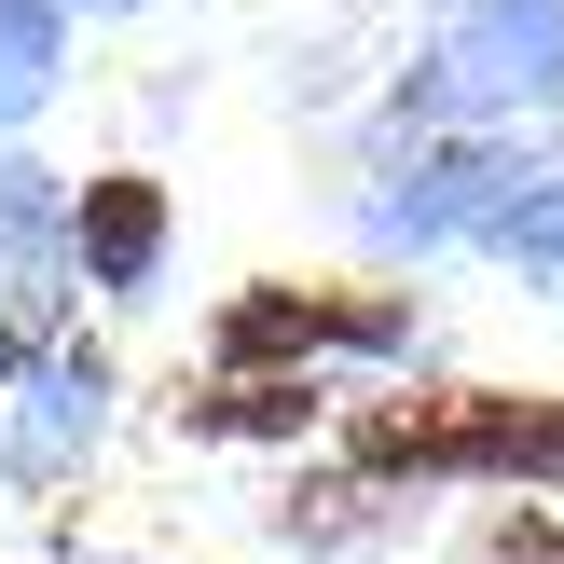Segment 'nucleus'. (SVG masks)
Wrapping results in <instances>:
<instances>
[{"mask_svg":"<svg viewBox=\"0 0 564 564\" xmlns=\"http://www.w3.org/2000/svg\"><path fill=\"white\" fill-rule=\"evenodd\" d=\"M0 386H14V317H0Z\"/></svg>","mask_w":564,"mask_h":564,"instance_id":"nucleus-11","label":"nucleus"},{"mask_svg":"<svg viewBox=\"0 0 564 564\" xmlns=\"http://www.w3.org/2000/svg\"><path fill=\"white\" fill-rule=\"evenodd\" d=\"M358 482H496V496H551L564 482V400L551 386H413L372 400L345 427Z\"/></svg>","mask_w":564,"mask_h":564,"instance_id":"nucleus-1","label":"nucleus"},{"mask_svg":"<svg viewBox=\"0 0 564 564\" xmlns=\"http://www.w3.org/2000/svg\"><path fill=\"white\" fill-rule=\"evenodd\" d=\"M400 345H413L400 290H290V275L235 290L220 330H207L220 372H317V358H400Z\"/></svg>","mask_w":564,"mask_h":564,"instance_id":"nucleus-2","label":"nucleus"},{"mask_svg":"<svg viewBox=\"0 0 564 564\" xmlns=\"http://www.w3.org/2000/svg\"><path fill=\"white\" fill-rule=\"evenodd\" d=\"M69 262L97 290H152L165 275V180L110 165V180H69Z\"/></svg>","mask_w":564,"mask_h":564,"instance_id":"nucleus-6","label":"nucleus"},{"mask_svg":"<svg viewBox=\"0 0 564 564\" xmlns=\"http://www.w3.org/2000/svg\"><path fill=\"white\" fill-rule=\"evenodd\" d=\"M69 180H42V165H0V317H14V345L69 303Z\"/></svg>","mask_w":564,"mask_h":564,"instance_id":"nucleus-5","label":"nucleus"},{"mask_svg":"<svg viewBox=\"0 0 564 564\" xmlns=\"http://www.w3.org/2000/svg\"><path fill=\"white\" fill-rule=\"evenodd\" d=\"M468 564H564V510H510V523H482V551Z\"/></svg>","mask_w":564,"mask_h":564,"instance_id":"nucleus-10","label":"nucleus"},{"mask_svg":"<svg viewBox=\"0 0 564 564\" xmlns=\"http://www.w3.org/2000/svg\"><path fill=\"white\" fill-rule=\"evenodd\" d=\"M564 97V0H455L413 69V110H551Z\"/></svg>","mask_w":564,"mask_h":564,"instance_id":"nucleus-3","label":"nucleus"},{"mask_svg":"<svg viewBox=\"0 0 564 564\" xmlns=\"http://www.w3.org/2000/svg\"><path fill=\"white\" fill-rule=\"evenodd\" d=\"M317 372H207L180 400V441H317Z\"/></svg>","mask_w":564,"mask_h":564,"instance_id":"nucleus-7","label":"nucleus"},{"mask_svg":"<svg viewBox=\"0 0 564 564\" xmlns=\"http://www.w3.org/2000/svg\"><path fill=\"white\" fill-rule=\"evenodd\" d=\"M110 564H152V551H110Z\"/></svg>","mask_w":564,"mask_h":564,"instance_id":"nucleus-12","label":"nucleus"},{"mask_svg":"<svg viewBox=\"0 0 564 564\" xmlns=\"http://www.w3.org/2000/svg\"><path fill=\"white\" fill-rule=\"evenodd\" d=\"M55 0H0V124H28V110L55 97Z\"/></svg>","mask_w":564,"mask_h":564,"instance_id":"nucleus-8","label":"nucleus"},{"mask_svg":"<svg viewBox=\"0 0 564 564\" xmlns=\"http://www.w3.org/2000/svg\"><path fill=\"white\" fill-rule=\"evenodd\" d=\"M496 248H510L538 290H564V180H538V193H496V220H482Z\"/></svg>","mask_w":564,"mask_h":564,"instance_id":"nucleus-9","label":"nucleus"},{"mask_svg":"<svg viewBox=\"0 0 564 564\" xmlns=\"http://www.w3.org/2000/svg\"><path fill=\"white\" fill-rule=\"evenodd\" d=\"M97 441H110V358L97 345H55L42 372L0 400V482H14V496H55L69 468H97Z\"/></svg>","mask_w":564,"mask_h":564,"instance_id":"nucleus-4","label":"nucleus"}]
</instances>
